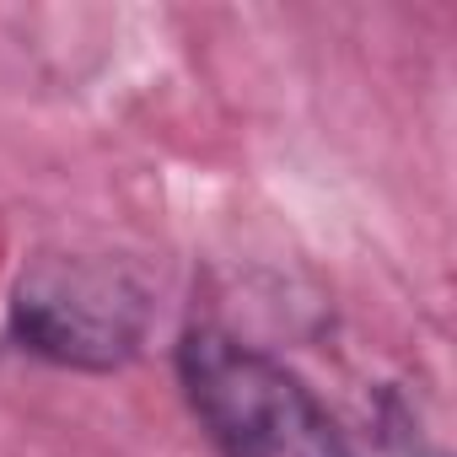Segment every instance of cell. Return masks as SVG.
I'll return each instance as SVG.
<instances>
[{
    "mask_svg": "<svg viewBox=\"0 0 457 457\" xmlns=\"http://www.w3.org/2000/svg\"><path fill=\"white\" fill-rule=\"evenodd\" d=\"M178 377L226 457H361L296 371L232 334L194 328L178 345Z\"/></svg>",
    "mask_w": 457,
    "mask_h": 457,
    "instance_id": "cell-1",
    "label": "cell"
},
{
    "mask_svg": "<svg viewBox=\"0 0 457 457\" xmlns=\"http://www.w3.org/2000/svg\"><path fill=\"white\" fill-rule=\"evenodd\" d=\"M151 323L145 286L113 259L81 253H44L12 296V328L22 350L76 366V371H113L124 366Z\"/></svg>",
    "mask_w": 457,
    "mask_h": 457,
    "instance_id": "cell-2",
    "label": "cell"
}]
</instances>
